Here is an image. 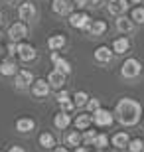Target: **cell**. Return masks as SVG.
Segmentation results:
<instances>
[{"label":"cell","instance_id":"obj_24","mask_svg":"<svg viewBox=\"0 0 144 152\" xmlns=\"http://www.w3.org/2000/svg\"><path fill=\"white\" fill-rule=\"evenodd\" d=\"M39 144L44 148H56V138L51 132H42L39 134Z\"/></svg>","mask_w":144,"mask_h":152},{"label":"cell","instance_id":"obj_4","mask_svg":"<svg viewBox=\"0 0 144 152\" xmlns=\"http://www.w3.org/2000/svg\"><path fill=\"white\" fill-rule=\"evenodd\" d=\"M8 36H10L12 42H20L28 36V28H26V22H16L8 28Z\"/></svg>","mask_w":144,"mask_h":152},{"label":"cell","instance_id":"obj_43","mask_svg":"<svg viewBox=\"0 0 144 152\" xmlns=\"http://www.w3.org/2000/svg\"><path fill=\"white\" fill-rule=\"evenodd\" d=\"M109 2H115V0H109Z\"/></svg>","mask_w":144,"mask_h":152},{"label":"cell","instance_id":"obj_21","mask_svg":"<svg viewBox=\"0 0 144 152\" xmlns=\"http://www.w3.org/2000/svg\"><path fill=\"white\" fill-rule=\"evenodd\" d=\"M128 144H130V138H128L126 132H116V134L113 136V146H116V148H126Z\"/></svg>","mask_w":144,"mask_h":152},{"label":"cell","instance_id":"obj_31","mask_svg":"<svg viewBox=\"0 0 144 152\" xmlns=\"http://www.w3.org/2000/svg\"><path fill=\"white\" fill-rule=\"evenodd\" d=\"M85 107H87L89 111H91V113H95L97 109H101V103H99V99H89Z\"/></svg>","mask_w":144,"mask_h":152},{"label":"cell","instance_id":"obj_35","mask_svg":"<svg viewBox=\"0 0 144 152\" xmlns=\"http://www.w3.org/2000/svg\"><path fill=\"white\" fill-rule=\"evenodd\" d=\"M73 2H75V6H77V8H85V6L89 4V0H73Z\"/></svg>","mask_w":144,"mask_h":152},{"label":"cell","instance_id":"obj_20","mask_svg":"<svg viewBox=\"0 0 144 152\" xmlns=\"http://www.w3.org/2000/svg\"><path fill=\"white\" fill-rule=\"evenodd\" d=\"M128 48H130L128 38H116L115 44H113V51H115V53H126Z\"/></svg>","mask_w":144,"mask_h":152},{"label":"cell","instance_id":"obj_25","mask_svg":"<svg viewBox=\"0 0 144 152\" xmlns=\"http://www.w3.org/2000/svg\"><path fill=\"white\" fill-rule=\"evenodd\" d=\"M89 101V95L85 91H77L75 95H73V103H75V107H85Z\"/></svg>","mask_w":144,"mask_h":152},{"label":"cell","instance_id":"obj_12","mask_svg":"<svg viewBox=\"0 0 144 152\" xmlns=\"http://www.w3.org/2000/svg\"><path fill=\"white\" fill-rule=\"evenodd\" d=\"M126 10H128V0H115V2H109V12H111L113 16H122Z\"/></svg>","mask_w":144,"mask_h":152},{"label":"cell","instance_id":"obj_9","mask_svg":"<svg viewBox=\"0 0 144 152\" xmlns=\"http://www.w3.org/2000/svg\"><path fill=\"white\" fill-rule=\"evenodd\" d=\"M18 56H20V59L22 61H34L36 59V48L30 44H20L18 45Z\"/></svg>","mask_w":144,"mask_h":152},{"label":"cell","instance_id":"obj_28","mask_svg":"<svg viewBox=\"0 0 144 152\" xmlns=\"http://www.w3.org/2000/svg\"><path fill=\"white\" fill-rule=\"evenodd\" d=\"M56 69H59L61 73H65V75H67V73H71V65H69V61L61 59V57L56 61Z\"/></svg>","mask_w":144,"mask_h":152},{"label":"cell","instance_id":"obj_1","mask_svg":"<svg viewBox=\"0 0 144 152\" xmlns=\"http://www.w3.org/2000/svg\"><path fill=\"white\" fill-rule=\"evenodd\" d=\"M118 123L124 124V126H134V124L140 121V115H142V107L140 103H136L134 99H121L118 105H116V111H115Z\"/></svg>","mask_w":144,"mask_h":152},{"label":"cell","instance_id":"obj_16","mask_svg":"<svg viewBox=\"0 0 144 152\" xmlns=\"http://www.w3.org/2000/svg\"><path fill=\"white\" fill-rule=\"evenodd\" d=\"M95 59L101 63H109L113 59V50H109L107 45H101V48H97L95 50Z\"/></svg>","mask_w":144,"mask_h":152},{"label":"cell","instance_id":"obj_15","mask_svg":"<svg viewBox=\"0 0 144 152\" xmlns=\"http://www.w3.org/2000/svg\"><path fill=\"white\" fill-rule=\"evenodd\" d=\"M69 123H71V117H69V113H65V111H61V113H57L56 117H53V124H56V129H59V130H65L67 126H69Z\"/></svg>","mask_w":144,"mask_h":152},{"label":"cell","instance_id":"obj_38","mask_svg":"<svg viewBox=\"0 0 144 152\" xmlns=\"http://www.w3.org/2000/svg\"><path fill=\"white\" fill-rule=\"evenodd\" d=\"M75 152H87V148H85V146H77V148H75Z\"/></svg>","mask_w":144,"mask_h":152},{"label":"cell","instance_id":"obj_17","mask_svg":"<svg viewBox=\"0 0 144 152\" xmlns=\"http://www.w3.org/2000/svg\"><path fill=\"white\" fill-rule=\"evenodd\" d=\"M65 44H67V39H65V36H61V34H56L48 39V48L50 50H63Z\"/></svg>","mask_w":144,"mask_h":152},{"label":"cell","instance_id":"obj_23","mask_svg":"<svg viewBox=\"0 0 144 152\" xmlns=\"http://www.w3.org/2000/svg\"><path fill=\"white\" fill-rule=\"evenodd\" d=\"M81 140H83V138H81V134H79V130H71V132H67V134H65V142L69 144V146L77 148L79 144H81Z\"/></svg>","mask_w":144,"mask_h":152},{"label":"cell","instance_id":"obj_39","mask_svg":"<svg viewBox=\"0 0 144 152\" xmlns=\"http://www.w3.org/2000/svg\"><path fill=\"white\" fill-rule=\"evenodd\" d=\"M89 2H93V4H95V6H99V4H101V2H103V0H89Z\"/></svg>","mask_w":144,"mask_h":152},{"label":"cell","instance_id":"obj_37","mask_svg":"<svg viewBox=\"0 0 144 152\" xmlns=\"http://www.w3.org/2000/svg\"><path fill=\"white\" fill-rule=\"evenodd\" d=\"M8 152H24V148H20V146H10V150Z\"/></svg>","mask_w":144,"mask_h":152},{"label":"cell","instance_id":"obj_45","mask_svg":"<svg viewBox=\"0 0 144 152\" xmlns=\"http://www.w3.org/2000/svg\"><path fill=\"white\" fill-rule=\"evenodd\" d=\"M0 152H2V150H0Z\"/></svg>","mask_w":144,"mask_h":152},{"label":"cell","instance_id":"obj_44","mask_svg":"<svg viewBox=\"0 0 144 152\" xmlns=\"http://www.w3.org/2000/svg\"><path fill=\"white\" fill-rule=\"evenodd\" d=\"M0 53H2V50H0Z\"/></svg>","mask_w":144,"mask_h":152},{"label":"cell","instance_id":"obj_40","mask_svg":"<svg viewBox=\"0 0 144 152\" xmlns=\"http://www.w3.org/2000/svg\"><path fill=\"white\" fill-rule=\"evenodd\" d=\"M6 2H10V4H18V2H22V0H6Z\"/></svg>","mask_w":144,"mask_h":152},{"label":"cell","instance_id":"obj_33","mask_svg":"<svg viewBox=\"0 0 144 152\" xmlns=\"http://www.w3.org/2000/svg\"><path fill=\"white\" fill-rule=\"evenodd\" d=\"M63 101H69V93L59 89V93H57V103H63Z\"/></svg>","mask_w":144,"mask_h":152},{"label":"cell","instance_id":"obj_32","mask_svg":"<svg viewBox=\"0 0 144 152\" xmlns=\"http://www.w3.org/2000/svg\"><path fill=\"white\" fill-rule=\"evenodd\" d=\"M59 105H61V109H63L65 113L73 111V107H75V103H73V101H63V103H59Z\"/></svg>","mask_w":144,"mask_h":152},{"label":"cell","instance_id":"obj_14","mask_svg":"<svg viewBox=\"0 0 144 152\" xmlns=\"http://www.w3.org/2000/svg\"><path fill=\"white\" fill-rule=\"evenodd\" d=\"M34 126H36V123H34V118H30V117L18 118V123H16V130H18V132H22V134H26V132H32Z\"/></svg>","mask_w":144,"mask_h":152},{"label":"cell","instance_id":"obj_36","mask_svg":"<svg viewBox=\"0 0 144 152\" xmlns=\"http://www.w3.org/2000/svg\"><path fill=\"white\" fill-rule=\"evenodd\" d=\"M53 152H69V150H67L65 146H56V148H53Z\"/></svg>","mask_w":144,"mask_h":152},{"label":"cell","instance_id":"obj_7","mask_svg":"<svg viewBox=\"0 0 144 152\" xmlns=\"http://www.w3.org/2000/svg\"><path fill=\"white\" fill-rule=\"evenodd\" d=\"M73 6H75L73 0H53L51 8H53V12H56L57 16H65V14H71Z\"/></svg>","mask_w":144,"mask_h":152},{"label":"cell","instance_id":"obj_22","mask_svg":"<svg viewBox=\"0 0 144 152\" xmlns=\"http://www.w3.org/2000/svg\"><path fill=\"white\" fill-rule=\"evenodd\" d=\"M0 73L2 75H16L18 73V65L12 59H6V61L0 63Z\"/></svg>","mask_w":144,"mask_h":152},{"label":"cell","instance_id":"obj_42","mask_svg":"<svg viewBox=\"0 0 144 152\" xmlns=\"http://www.w3.org/2000/svg\"><path fill=\"white\" fill-rule=\"evenodd\" d=\"M2 36H4V34H2V30H0V39H2Z\"/></svg>","mask_w":144,"mask_h":152},{"label":"cell","instance_id":"obj_41","mask_svg":"<svg viewBox=\"0 0 144 152\" xmlns=\"http://www.w3.org/2000/svg\"><path fill=\"white\" fill-rule=\"evenodd\" d=\"M130 2H134V4H138V2H142V0H130Z\"/></svg>","mask_w":144,"mask_h":152},{"label":"cell","instance_id":"obj_10","mask_svg":"<svg viewBox=\"0 0 144 152\" xmlns=\"http://www.w3.org/2000/svg\"><path fill=\"white\" fill-rule=\"evenodd\" d=\"M50 87L51 85L45 81V79H36L32 83V93L36 97H48V93H50Z\"/></svg>","mask_w":144,"mask_h":152},{"label":"cell","instance_id":"obj_29","mask_svg":"<svg viewBox=\"0 0 144 152\" xmlns=\"http://www.w3.org/2000/svg\"><path fill=\"white\" fill-rule=\"evenodd\" d=\"M128 150L130 152H142L144 150V142L140 140V138H134V140H130V144H128Z\"/></svg>","mask_w":144,"mask_h":152},{"label":"cell","instance_id":"obj_27","mask_svg":"<svg viewBox=\"0 0 144 152\" xmlns=\"http://www.w3.org/2000/svg\"><path fill=\"white\" fill-rule=\"evenodd\" d=\"M130 18H132V22H136V24H144V8H142V6L134 8Z\"/></svg>","mask_w":144,"mask_h":152},{"label":"cell","instance_id":"obj_3","mask_svg":"<svg viewBox=\"0 0 144 152\" xmlns=\"http://www.w3.org/2000/svg\"><path fill=\"white\" fill-rule=\"evenodd\" d=\"M91 24V18H89L87 12H75L69 16V26L71 28H79V30H87V26Z\"/></svg>","mask_w":144,"mask_h":152},{"label":"cell","instance_id":"obj_26","mask_svg":"<svg viewBox=\"0 0 144 152\" xmlns=\"http://www.w3.org/2000/svg\"><path fill=\"white\" fill-rule=\"evenodd\" d=\"M109 144V136L107 134H97V138H95L93 146H97L99 150H105V146Z\"/></svg>","mask_w":144,"mask_h":152},{"label":"cell","instance_id":"obj_2","mask_svg":"<svg viewBox=\"0 0 144 152\" xmlns=\"http://www.w3.org/2000/svg\"><path fill=\"white\" fill-rule=\"evenodd\" d=\"M140 71H142V65H140V61H138V59H134V57H128L126 61L122 63V67H121L122 77H126V79L138 77Z\"/></svg>","mask_w":144,"mask_h":152},{"label":"cell","instance_id":"obj_34","mask_svg":"<svg viewBox=\"0 0 144 152\" xmlns=\"http://www.w3.org/2000/svg\"><path fill=\"white\" fill-rule=\"evenodd\" d=\"M8 53H10V56L18 53V45H16V42H10V44H8Z\"/></svg>","mask_w":144,"mask_h":152},{"label":"cell","instance_id":"obj_18","mask_svg":"<svg viewBox=\"0 0 144 152\" xmlns=\"http://www.w3.org/2000/svg\"><path fill=\"white\" fill-rule=\"evenodd\" d=\"M132 28H134L132 18L128 20L124 14H122V16H118V20H116V30H118V32H124V34H128V32H132Z\"/></svg>","mask_w":144,"mask_h":152},{"label":"cell","instance_id":"obj_13","mask_svg":"<svg viewBox=\"0 0 144 152\" xmlns=\"http://www.w3.org/2000/svg\"><path fill=\"white\" fill-rule=\"evenodd\" d=\"M87 32H89V36L97 38V36H101V34L107 32V24L103 22V20H93V22L87 26Z\"/></svg>","mask_w":144,"mask_h":152},{"label":"cell","instance_id":"obj_6","mask_svg":"<svg viewBox=\"0 0 144 152\" xmlns=\"http://www.w3.org/2000/svg\"><path fill=\"white\" fill-rule=\"evenodd\" d=\"M34 81H36V79H34L32 71H28V69H18V73H16V87L18 89H26Z\"/></svg>","mask_w":144,"mask_h":152},{"label":"cell","instance_id":"obj_5","mask_svg":"<svg viewBox=\"0 0 144 152\" xmlns=\"http://www.w3.org/2000/svg\"><path fill=\"white\" fill-rule=\"evenodd\" d=\"M93 123L97 126H111L113 124V113L107 109H97L93 113Z\"/></svg>","mask_w":144,"mask_h":152},{"label":"cell","instance_id":"obj_8","mask_svg":"<svg viewBox=\"0 0 144 152\" xmlns=\"http://www.w3.org/2000/svg\"><path fill=\"white\" fill-rule=\"evenodd\" d=\"M18 16H20V20H24V22L34 20V18H36V6H34L32 2H22L20 8H18Z\"/></svg>","mask_w":144,"mask_h":152},{"label":"cell","instance_id":"obj_11","mask_svg":"<svg viewBox=\"0 0 144 152\" xmlns=\"http://www.w3.org/2000/svg\"><path fill=\"white\" fill-rule=\"evenodd\" d=\"M48 83L53 87V89H61L65 85V73H61L59 69H53L50 75H48Z\"/></svg>","mask_w":144,"mask_h":152},{"label":"cell","instance_id":"obj_19","mask_svg":"<svg viewBox=\"0 0 144 152\" xmlns=\"http://www.w3.org/2000/svg\"><path fill=\"white\" fill-rule=\"evenodd\" d=\"M91 123H93V117H91V115H77V118H75V129L77 130H87L89 126H91Z\"/></svg>","mask_w":144,"mask_h":152},{"label":"cell","instance_id":"obj_30","mask_svg":"<svg viewBox=\"0 0 144 152\" xmlns=\"http://www.w3.org/2000/svg\"><path fill=\"white\" fill-rule=\"evenodd\" d=\"M95 138H97V132H95V130H85V134H83V142L85 144H93Z\"/></svg>","mask_w":144,"mask_h":152}]
</instances>
